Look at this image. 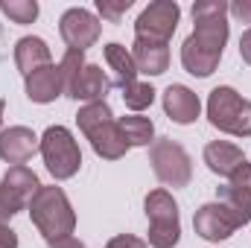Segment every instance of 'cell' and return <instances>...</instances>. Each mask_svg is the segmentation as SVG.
I'll use <instances>...</instances> for the list:
<instances>
[{
    "label": "cell",
    "mask_w": 251,
    "mask_h": 248,
    "mask_svg": "<svg viewBox=\"0 0 251 248\" xmlns=\"http://www.w3.org/2000/svg\"><path fill=\"white\" fill-rule=\"evenodd\" d=\"M76 123L82 128V134L91 140V149L105 158V161H120L126 152H128V143H126L120 123L114 120V111L111 105L102 99V102H88L79 108L76 114Z\"/></svg>",
    "instance_id": "obj_1"
},
{
    "label": "cell",
    "mask_w": 251,
    "mask_h": 248,
    "mask_svg": "<svg viewBox=\"0 0 251 248\" xmlns=\"http://www.w3.org/2000/svg\"><path fill=\"white\" fill-rule=\"evenodd\" d=\"M29 219L32 225L41 231L44 240H59V237H70L73 228H76V213L70 207V198L62 187L50 184L44 187L32 196L29 201Z\"/></svg>",
    "instance_id": "obj_2"
},
{
    "label": "cell",
    "mask_w": 251,
    "mask_h": 248,
    "mask_svg": "<svg viewBox=\"0 0 251 248\" xmlns=\"http://www.w3.org/2000/svg\"><path fill=\"white\" fill-rule=\"evenodd\" d=\"M207 120L225 134L251 137V99L240 97L228 85H219L207 97Z\"/></svg>",
    "instance_id": "obj_3"
},
{
    "label": "cell",
    "mask_w": 251,
    "mask_h": 248,
    "mask_svg": "<svg viewBox=\"0 0 251 248\" xmlns=\"http://www.w3.org/2000/svg\"><path fill=\"white\" fill-rule=\"evenodd\" d=\"M146 219H149V237L146 246L152 248H176L181 240V222H178V204L170 190H152L143 201Z\"/></svg>",
    "instance_id": "obj_4"
},
{
    "label": "cell",
    "mask_w": 251,
    "mask_h": 248,
    "mask_svg": "<svg viewBox=\"0 0 251 248\" xmlns=\"http://www.w3.org/2000/svg\"><path fill=\"white\" fill-rule=\"evenodd\" d=\"M193 38L201 50L222 56L225 44H228V3L225 0H199L193 3Z\"/></svg>",
    "instance_id": "obj_5"
},
{
    "label": "cell",
    "mask_w": 251,
    "mask_h": 248,
    "mask_svg": "<svg viewBox=\"0 0 251 248\" xmlns=\"http://www.w3.org/2000/svg\"><path fill=\"white\" fill-rule=\"evenodd\" d=\"M41 158L50 170V175L56 181H67L79 173L82 167V152H79V143L73 140L70 128L64 125H50L44 134H41Z\"/></svg>",
    "instance_id": "obj_6"
},
{
    "label": "cell",
    "mask_w": 251,
    "mask_h": 248,
    "mask_svg": "<svg viewBox=\"0 0 251 248\" xmlns=\"http://www.w3.org/2000/svg\"><path fill=\"white\" fill-rule=\"evenodd\" d=\"M149 164L158 175V181L167 187H187L193 178V161H190L187 149L181 143H176L173 137H161L152 143L149 149Z\"/></svg>",
    "instance_id": "obj_7"
},
{
    "label": "cell",
    "mask_w": 251,
    "mask_h": 248,
    "mask_svg": "<svg viewBox=\"0 0 251 248\" xmlns=\"http://www.w3.org/2000/svg\"><path fill=\"white\" fill-rule=\"evenodd\" d=\"M178 18H181V6L176 0H155L137 15L134 38L155 41V44H170V38L178 26Z\"/></svg>",
    "instance_id": "obj_8"
},
{
    "label": "cell",
    "mask_w": 251,
    "mask_h": 248,
    "mask_svg": "<svg viewBox=\"0 0 251 248\" xmlns=\"http://www.w3.org/2000/svg\"><path fill=\"white\" fill-rule=\"evenodd\" d=\"M59 32H62L67 50L85 53L88 47L97 44V38H100V32H102V24H100V18H97L94 12H88V9H82V6H73V9H67L62 15Z\"/></svg>",
    "instance_id": "obj_9"
},
{
    "label": "cell",
    "mask_w": 251,
    "mask_h": 248,
    "mask_svg": "<svg viewBox=\"0 0 251 248\" xmlns=\"http://www.w3.org/2000/svg\"><path fill=\"white\" fill-rule=\"evenodd\" d=\"M193 228H196V234H199L201 240H207V243H222V240H228L240 225H237V219L231 216V210H228L222 201H210V204H201V207L196 210Z\"/></svg>",
    "instance_id": "obj_10"
},
{
    "label": "cell",
    "mask_w": 251,
    "mask_h": 248,
    "mask_svg": "<svg viewBox=\"0 0 251 248\" xmlns=\"http://www.w3.org/2000/svg\"><path fill=\"white\" fill-rule=\"evenodd\" d=\"M216 201H222L231 210L237 225L251 222V164L249 161L228 178V184L219 187V198Z\"/></svg>",
    "instance_id": "obj_11"
},
{
    "label": "cell",
    "mask_w": 251,
    "mask_h": 248,
    "mask_svg": "<svg viewBox=\"0 0 251 248\" xmlns=\"http://www.w3.org/2000/svg\"><path fill=\"white\" fill-rule=\"evenodd\" d=\"M111 88H114V85H111V79L105 76V70H102L100 64H85V67L73 76V82L67 85L64 94H67L70 99L88 105V102H102Z\"/></svg>",
    "instance_id": "obj_12"
},
{
    "label": "cell",
    "mask_w": 251,
    "mask_h": 248,
    "mask_svg": "<svg viewBox=\"0 0 251 248\" xmlns=\"http://www.w3.org/2000/svg\"><path fill=\"white\" fill-rule=\"evenodd\" d=\"M38 149H41V137H35V131L26 125H9L0 131V158L12 167L26 164Z\"/></svg>",
    "instance_id": "obj_13"
},
{
    "label": "cell",
    "mask_w": 251,
    "mask_h": 248,
    "mask_svg": "<svg viewBox=\"0 0 251 248\" xmlns=\"http://www.w3.org/2000/svg\"><path fill=\"white\" fill-rule=\"evenodd\" d=\"M26 79V97L32 102H56L59 97L64 94V73L62 64H47V67H38L35 73L24 76Z\"/></svg>",
    "instance_id": "obj_14"
},
{
    "label": "cell",
    "mask_w": 251,
    "mask_h": 248,
    "mask_svg": "<svg viewBox=\"0 0 251 248\" xmlns=\"http://www.w3.org/2000/svg\"><path fill=\"white\" fill-rule=\"evenodd\" d=\"M41 190V181H38V175L29 170V167H9L6 170V175L0 178V193H6L9 196V201L18 207V210H24V207H29V201H32V196Z\"/></svg>",
    "instance_id": "obj_15"
},
{
    "label": "cell",
    "mask_w": 251,
    "mask_h": 248,
    "mask_svg": "<svg viewBox=\"0 0 251 248\" xmlns=\"http://www.w3.org/2000/svg\"><path fill=\"white\" fill-rule=\"evenodd\" d=\"M164 111L173 123L178 125H190L199 120L201 102L196 97V91H190L187 85H170L164 91Z\"/></svg>",
    "instance_id": "obj_16"
},
{
    "label": "cell",
    "mask_w": 251,
    "mask_h": 248,
    "mask_svg": "<svg viewBox=\"0 0 251 248\" xmlns=\"http://www.w3.org/2000/svg\"><path fill=\"white\" fill-rule=\"evenodd\" d=\"M204 164L213 175H222V178H231L243 164H246V155L240 146L228 143V140H210L204 146Z\"/></svg>",
    "instance_id": "obj_17"
},
{
    "label": "cell",
    "mask_w": 251,
    "mask_h": 248,
    "mask_svg": "<svg viewBox=\"0 0 251 248\" xmlns=\"http://www.w3.org/2000/svg\"><path fill=\"white\" fill-rule=\"evenodd\" d=\"M131 59L137 64V73L146 76H161L170 67V44H155V41H140L134 38Z\"/></svg>",
    "instance_id": "obj_18"
},
{
    "label": "cell",
    "mask_w": 251,
    "mask_h": 248,
    "mask_svg": "<svg viewBox=\"0 0 251 248\" xmlns=\"http://www.w3.org/2000/svg\"><path fill=\"white\" fill-rule=\"evenodd\" d=\"M15 64H18V70H21L24 76L35 73L38 67L53 64L47 41H44V38H38V35H26V38H21V41L15 44Z\"/></svg>",
    "instance_id": "obj_19"
},
{
    "label": "cell",
    "mask_w": 251,
    "mask_h": 248,
    "mask_svg": "<svg viewBox=\"0 0 251 248\" xmlns=\"http://www.w3.org/2000/svg\"><path fill=\"white\" fill-rule=\"evenodd\" d=\"M105 62H108L111 73H114L111 85H117V88L126 91L131 82H137V64L131 59V50H126L123 44H117V41L105 44Z\"/></svg>",
    "instance_id": "obj_20"
},
{
    "label": "cell",
    "mask_w": 251,
    "mask_h": 248,
    "mask_svg": "<svg viewBox=\"0 0 251 248\" xmlns=\"http://www.w3.org/2000/svg\"><path fill=\"white\" fill-rule=\"evenodd\" d=\"M219 59H222V56L201 50L193 38H187V41L181 44V64H184V70H187L190 76H199V79L210 76V73L219 67Z\"/></svg>",
    "instance_id": "obj_21"
},
{
    "label": "cell",
    "mask_w": 251,
    "mask_h": 248,
    "mask_svg": "<svg viewBox=\"0 0 251 248\" xmlns=\"http://www.w3.org/2000/svg\"><path fill=\"white\" fill-rule=\"evenodd\" d=\"M117 123H120V131H123L128 149L131 146H149V143H155V123L149 117H134L131 114V117H120Z\"/></svg>",
    "instance_id": "obj_22"
},
{
    "label": "cell",
    "mask_w": 251,
    "mask_h": 248,
    "mask_svg": "<svg viewBox=\"0 0 251 248\" xmlns=\"http://www.w3.org/2000/svg\"><path fill=\"white\" fill-rule=\"evenodd\" d=\"M0 12L15 24H32L38 18V3L35 0H0Z\"/></svg>",
    "instance_id": "obj_23"
},
{
    "label": "cell",
    "mask_w": 251,
    "mask_h": 248,
    "mask_svg": "<svg viewBox=\"0 0 251 248\" xmlns=\"http://www.w3.org/2000/svg\"><path fill=\"white\" fill-rule=\"evenodd\" d=\"M123 102L131 111H143V108H149L155 102V88L149 82H131L123 91Z\"/></svg>",
    "instance_id": "obj_24"
},
{
    "label": "cell",
    "mask_w": 251,
    "mask_h": 248,
    "mask_svg": "<svg viewBox=\"0 0 251 248\" xmlns=\"http://www.w3.org/2000/svg\"><path fill=\"white\" fill-rule=\"evenodd\" d=\"M131 9V0H120V3H111V0H97V12L108 21V24H120L126 12Z\"/></svg>",
    "instance_id": "obj_25"
},
{
    "label": "cell",
    "mask_w": 251,
    "mask_h": 248,
    "mask_svg": "<svg viewBox=\"0 0 251 248\" xmlns=\"http://www.w3.org/2000/svg\"><path fill=\"white\" fill-rule=\"evenodd\" d=\"M105 248H146V240H140V237H134V234H120V237L108 240Z\"/></svg>",
    "instance_id": "obj_26"
},
{
    "label": "cell",
    "mask_w": 251,
    "mask_h": 248,
    "mask_svg": "<svg viewBox=\"0 0 251 248\" xmlns=\"http://www.w3.org/2000/svg\"><path fill=\"white\" fill-rule=\"evenodd\" d=\"M15 213H21V210L9 201V196H6V193H0V225H6Z\"/></svg>",
    "instance_id": "obj_27"
},
{
    "label": "cell",
    "mask_w": 251,
    "mask_h": 248,
    "mask_svg": "<svg viewBox=\"0 0 251 248\" xmlns=\"http://www.w3.org/2000/svg\"><path fill=\"white\" fill-rule=\"evenodd\" d=\"M228 12H231L234 18H240V21L251 24V3H246V0H240V3H234V6H228Z\"/></svg>",
    "instance_id": "obj_28"
},
{
    "label": "cell",
    "mask_w": 251,
    "mask_h": 248,
    "mask_svg": "<svg viewBox=\"0 0 251 248\" xmlns=\"http://www.w3.org/2000/svg\"><path fill=\"white\" fill-rule=\"evenodd\" d=\"M47 246L50 248H85V243L70 234V237H59V240H47Z\"/></svg>",
    "instance_id": "obj_29"
},
{
    "label": "cell",
    "mask_w": 251,
    "mask_h": 248,
    "mask_svg": "<svg viewBox=\"0 0 251 248\" xmlns=\"http://www.w3.org/2000/svg\"><path fill=\"white\" fill-rule=\"evenodd\" d=\"M0 248H18V234L9 225H0Z\"/></svg>",
    "instance_id": "obj_30"
},
{
    "label": "cell",
    "mask_w": 251,
    "mask_h": 248,
    "mask_svg": "<svg viewBox=\"0 0 251 248\" xmlns=\"http://www.w3.org/2000/svg\"><path fill=\"white\" fill-rule=\"evenodd\" d=\"M240 56H243L246 64H251V26L240 35Z\"/></svg>",
    "instance_id": "obj_31"
},
{
    "label": "cell",
    "mask_w": 251,
    "mask_h": 248,
    "mask_svg": "<svg viewBox=\"0 0 251 248\" xmlns=\"http://www.w3.org/2000/svg\"><path fill=\"white\" fill-rule=\"evenodd\" d=\"M3 111H6V102L0 99V128H3Z\"/></svg>",
    "instance_id": "obj_32"
}]
</instances>
